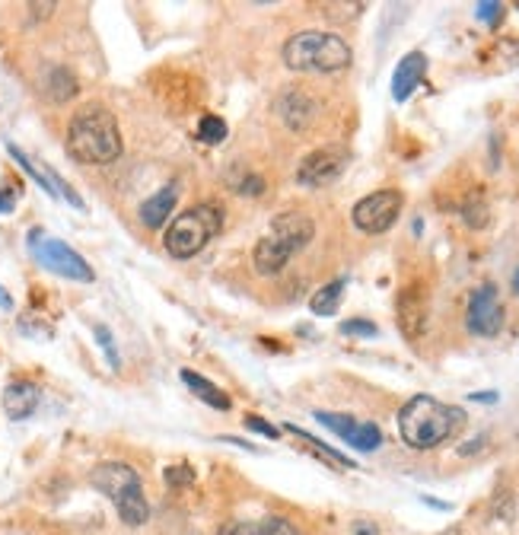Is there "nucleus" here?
Listing matches in <instances>:
<instances>
[{"instance_id": "obj_1", "label": "nucleus", "mask_w": 519, "mask_h": 535, "mask_svg": "<svg viewBox=\"0 0 519 535\" xmlns=\"http://www.w3.org/2000/svg\"><path fill=\"white\" fill-rule=\"evenodd\" d=\"M122 151H124L122 131H118L115 115L105 105L90 102L73 112L71 124H67V153L77 163H90V166L115 163L122 157Z\"/></svg>"}, {"instance_id": "obj_2", "label": "nucleus", "mask_w": 519, "mask_h": 535, "mask_svg": "<svg viewBox=\"0 0 519 535\" xmlns=\"http://www.w3.org/2000/svg\"><path fill=\"white\" fill-rule=\"evenodd\" d=\"M465 412L459 405H446L434 395L408 398L398 412V433L411 450H434L462 431Z\"/></svg>"}, {"instance_id": "obj_3", "label": "nucleus", "mask_w": 519, "mask_h": 535, "mask_svg": "<svg viewBox=\"0 0 519 535\" xmlns=\"http://www.w3.org/2000/svg\"><path fill=\"white\" fill-rule=\"evenodd\" d=\"M280 58L297 73H341L351 67L354 52L341 35L306 29V33H297L284 42Z\"/></svg>"}, {"instance_id": "obj_4", "label": "nucleus", "mask_w": 519, "mask_h": 535, "mask_svg": "<svg viewBox=\"0 0 519 535\" xmlns=\"http://www.w3.org/2000/svg\"><path fill=\"white\" fill-rule=\"evenodd\" d=\"M90 482L96 491H103L118 510L124 526H143L150 516V503L143 497V482L128 462H103L90 472Z\"/></svg>"}, {"instance_id": "obj_5", "label": "nucleus", "mask_w": 519, "mask_h": 535, "mask_svg": "<svg viewBox=\"0 0 519 535\" xmlns=\"http://www.w3.org/2000/svg\"><path fill=\"white\" fill-rule=\"evenodd\" d=\"M223 227V210L217 204H195V208L182 210L176 220L169 223L166 236H162V248L172 258L185 261L195 258Z\"/></svg>"}, {"instance_id": "obj_6", "label": "nucleus", "mask_w": 519, "mask_h": 535, "mask_svg": "<svg viewBox=\"0 0 519 535\" xmlns=\"http://www.w3.org/2000/svg\"><path fill=\"white\" fill-rule=\"evenodd\" d=\"M29 252H33V258L39 261L45 271H52V275H58V277H67V281L93 284V277H96L83 255L73 252L64 239L45 236L42 229H33V233H29Z\"/></svg>"}, {"instance_id": "obj_7", "label": "nucleus", "mask_w": 519, "mask_h": 535, "mask_svg": "<svg viewBox=\"0 0 519 535\" xmlns=\"http://www.w3.org/2000/svg\"><path fill=\"white\" fill-rule=\"evenodd\" d=\"M402 208H405L402 191H398V189H379V191H373V195L360 198V201L354 204L351 220H354V227H357L360 233L379 236V233H386V229L396 227Z\"/></svg>"}, {"instance_id": "obj_8", "label": "nucleus", "mask_w": 519, "mask_h": 535, "mask_svg": "<svg viewBox=\"0 0 519 535\" xmlns=\"http://www.w3.org/2000/svg\"><path fill=\"white\" fill-rule=\"evenodd\" d=\"M348 163H351L348 147H341V144L318 147L309 157H303V163H299V170H297V182L306 185V189H325V185H331L335 179H341Z\"/></svg>"}, {"instance_id": "obj_9", "label": "nucleus", "mask_w": 519, "mask_h": 535, "mask_svg": "<svg viewBox=\"0 0 519 535\" xmlns=\"http://www.w3.org/2000/svg\"><path fill=\"white\" fill-rule=\"evenodd\" d=\"M465 326L472 335L478 338H494L504 328V303L494 284H481L472 297H468V313H465Z\"/></svg>"}, {"instance_id": "obj_10", "label": "nucleus", "mask_w": 519, "mask_h": 535, "mask_svg": "<svg viewBox=\"0 0 519 535\" xmlns=\"http://www.w3.org/2000/svg\"><path fill=\"white\" fill-rule=\"evenodd\" d=\"M268 236H274L280 246H287L293 255H297L299 248H306L312 242V236H316V223H312V217L299 214V210H284V214H278L271 220V233Z\"/></svg>"}, {"instance_id": "obj_11", "label": "nucleus", "mask_w": 519, "mask_h": 535, "mask_svg": "<svg viewBox=\"0 0 519 535\" xmlns=\"http://www.w3.org/2000/svg\"><path fill=\"white\" fill-rule=\"evenodd\" d=\"M278 115L290 131H306L318 115V102L306 90H284L278 96Z\"/></svg>"}, {"instance_id": "obj_12", "label": "nucleus", "mask_w": 519, "mask_h": 535, "mask_svg": "<svg viewBox=\"0 0 519 535\" xmlns=\"http://www.w3.org/2000/svg\"><path fill=\"white\" fill-rule=\"evenodd\" d=\"M398 326H402L405 338H421L427 332V297L421 287H408L398 297Z\"/></svg>"}, {"instance_id": "obj_13", "label": "nucleus", "mask_w": 519, "mask_h": 535, "mask_svg": "<svg viewBox=\"0 0 519 535\" xmlns=\"http://www.w3.org/2000/svg\"><path fill=\"white\" fill-rule=\"evenodd\" d=\"M4 414H7L10 421H26L35 414V408H39L42 402V389L35 383H26V379H16V383H10L7 389H4Z\"/></svg>"}, {"instance_id": "obj_14", "label": "nucleus", "mask_w": 519, "mask_h": 535, "mask_svg": "<svg viewBox=\"0 0 519 535\" xmlns=\"http://www.w3.org/2000/svg\"><path fill=\"white\" fill-rule=\"evenodd\" d=\"M424 73H427V54L424 52H408L398 61L396 73H392V99L396 102H408L411 92L421 86Z\"/></svg>"}, {"instance_id": "obj_15", "label": "nucleus", "mask_w": 519, "mask_h": 535, "mask_svg": "<svg viewBox=\"0 0 519 535\" xmlns=\"http://www.w3.org/2000/svg\"><path fill=\"white\" fill-rule=\"evenodd\" d=\"M217 535H303L284 516H265V520H236L227 522Z\"/></svg>"}, {"instance_id": "obj_16", "label": "nucleus", "mask_w": 519, "mask_h": 535, "mask_svg": "<svg viewBox=\"0 0 519 535\" xmlns=\"http://www.w3.org/2000/svg\"><path fill=\"white\" fill-rule=\"evenodd\" d=\"M176 201H179L176 185H166V189H160L156 195H150L147 201L141 204V223L147 229H160L162 223L169 220V214L176 210Z\"/></svg>"}, {"instance_id": "obj_17", "label": "nucleus", "mask_w": 519, "mask_h": 535, "mask_svg": "<svg viewBox=\"0 0 519 535\" xmlns=\"http://www.w3.org/2000/svg\"><path fill=\"white\" fill-rule=\"evenodd\" d=\"M252 258H255V268H259V275H278L280 268L293 258V252L287 246H280L274 236H261V239L255 242Z\"/></svg>"}, {"instance_id": "obj_18", "label": "nucleus", "mask_w": 519, "mask_h": 535, "mask_svg": "<svg viewBox=\"0 0 519 535\" xmlns=\"http://www.w3.org/2000/svg\"><path fill=\"white\" fill-rule=\"evenodd\" d=\"M182 383L189 385L191 392H195V398H201L204 405H211V408H217V412H230V395L220 389V385H214L208 376H201V373H195V370H182Z\"/></svg>"}, {"instance_id": "obj_19", "label": "nucleus", "mask_w": 519, "mask_h": 535, "mask_svg": "<svg viewBox=\"0 0 519 535\" xmlns=\"http://www.w3.org/2000/svg\"><path fill=\"white\" fill-rule=\"evenodd\" d=\"M45 92L54 102H67V99H73L80 92V83L67 67H52L45 77Z\"/></svg>"}, {"instance_id": "obj_20", "label": "nucleus", "mask_w": 519, "mask_h": 535, "mask_svg": "<svg viewBox=\"0 0 519 535\" xmlns=\"http://www.w3.org/2000/svg\"><path fill=\"white\" fill-rule=\"evenodd\" d=\"M344 287H348V281H344V277H338V281H331V284H325V287H318L316 294H312V300H309V309L316 316H335L338 306H341Z\"/></svg>"}, {"instance_id": "obj_21", "label": "nucleus", "mask_w": 519, "mask_h": 535, "mask_svg": "<svg viewBox=\"0 0 519 535\" xmlns=\"http://www.w3.org/2000/svg\"><path fill=\"white\" fill-rule=\"evenodd\" d=\"M348 443H351L357 452H373V450H379V443H383V431H379L373 421H357V427H354V433L348 437Z\"/></svg>"}, {"instance_id": "obj_22", "label": "nucleus", "mask_w": 519, "mask_h": 535, "mask_svg": "<svg viewBox=\"0 0 519 535\" xmlns=\"http://www.w3.org/2000/svg\"><path fill=\"white\" fill-rule=\"evenodd\" d=\"M462 217H465V223L472 229H485L487 220H491V210H487V201L481 191H472L468 195V201L462 204Z\"/></svg>"}, {"instance_id": "obj_23", "label": "nucleus", "mask_w": 519, "mask_h": 535, "mask_svg": "<svg viewBox=\"0 0 519 535\" xmlns=\"http://www.w3.org/2000/svg\"><path fill=\"white\" fill-rule=\"evenodd\" d=\"M223 138H227V122L217 115H204L201 122H198V141L208 147H217L223 144Z\"/></svg>"}, {"instance_id": "obj_24", "label": "nucleus", "mask_w": 519, "mask_h": 535, "mask_svg": "<svg viewBox=\"0 0 519 535\" xmlns=\"http://www.w3.org/2000/svg\"><path fill=\"white\" fill-rule=\"evenodd\" d=\"M316 421L328 427L331 433H338L344 443H348V437H351L354 427H357V421H354L351 414H335V412H316Z\"/></svg>"}, {"instance_id": "obj_25", "label": "nucleus", "mask_w": 519, "mask_h": 535, "mask_svg": "<svg viewBox=\"0 0 519 535\" xmlns=\"http://www.w3.org/2000/svg\"><path fill=\"white\" fill-rule=\"evenodd\" d=\"M93 335H96L99 347H103V354H105V360H109L112 370H122V357H118V351H115V338H112L109 328H105V326H96V328H93Z\"/></svg>"}, {"instance_id": "obj_26", "label": "nucleus", "mask_w": 519, "mask_h": 535, "mask_svg": "<svg viewBox=\"0 0 519 535\" xmlns=\"http://www.w3.org/2000/svg\"><path fill=\"white\" fill-rule=\"evenodd\" d=\"M475 14H478V20L485 23V26L497 29L500 23H504L506 7H504V4H494V0H485V4H478V7H475Z\"/></svg>"}, {"instance_id": "obj_27", "label": "nucleus", "mask_w": 519, "mask_h": 535, "mask_svg": "<svg viewBox=\"0 0 519 535\" xmlns=\"http://www.w3.org/2000/svg\"><path fill=\"white\" fill-rule=\"evenodd\" d=\"M341 332L351 335V338H377L379 328L373 326L370 319H348V322H341Z\"/></svg>"}, {"instance_id": "obj_28", "label": "nucleus", "mask_w": 519, "mask_h": 535, "mask_svg": "<svg viewBox=\"0 0 519 535\" xmlns=\"http://www.w3.org/2000/svg\"><path fill=\"white\" fill-rule=\"evenodd\" d=\"M233 191L236 195H242V198H259V195H265V179L255 176V172H246L242 182L233 185Z\"/></svg>"}, {"instance_id": "obj_29", "label": "nucleus", "mask_w": 519, "mask_h": 535, "mask_svg": "<svg viewBox=\"0 0 519 535\" xmlns=\"http://www.w3.org/2000/svg\"><path fill=\"white\" fill-rule=\"evenodd\" d=\"M195 482V469H189V465H172V469H166V484L169 488H185V484Z\"/></svg>"}, {"instance_id": "obj_30", "label": "nucleus", "mask_w": 519, "mask_h": 535, "mask_svg": "<svg viewBox=\"0 0 519 535\" xmlns=\"http://www.w3.org/2000/svg\"><path fill=\"white\" fill-rule=\"evenodd\" d=\"M20 201V185H4L0 189V214H10Z\"/></svg>"}, {"instance_id": "obj_31", "label": "nucleus", "mask_w": 519, "mask_h": 535, "mask_svg": "<svg viewBox=\"0 0 519 535\" xmlns=\"http://www.w3.org/2000/svg\"><path fill=\"white\" fill-rule=\"evenodd\" d=\"M246 427H252L255 433H265V437H271V440H278V437H280L278 427H271V424H268V421H261L259 414H246Z\"/></svg>"}, {"instance_id": "obj_32", "label": "nucleus", "mask_w": 519, "mask_h": 535, "mask_svg": "<svg viewBox=\"0 0 519 535\" xmlns=\"http://www.w3.org/2000/svg\"><path fill=\"white\" fill-rule=\"evenodd\" d=\"M351 535H379V529L373 526V522H367V520H360V522H354V529H351Z\"/></svg>"}, {"instance_id": "obj_33", "label": "nucleus", "mask_w": 519, "mask_h": 535, "mask_svg": "<svg viewBox=\"0 0 519 535\" xmlns=\"http://www.w3.org/2000/svg\"><path fill=\"white\" fill-rule=\"evenodd\" d=\"M468 398H475V402H487V405H494V402H497V392H475V395H468Z\"/></svg>"}, {"instance_id": "obj_34", "label": "nucleus", "mask_w": 519, "mask_h": 535, "mask_svg": "<svg viewBox=\"0 0 519 535\" xmlns=\"http://www.w3.org/2000/svg\"><path fill=\"white\" fill-rule=\"evenodd\" d=\"M0 306L4 309H14V300H10V294L4 287H0Z\"/></svg>"}, {"instance_id": "obj_35", "label": "nucleus", "mask_w": 519, "mask_h": 535, "mask_svg": "<svg viewBox=\"0 0 519 535\" xmlns=\"http://www.w3.org/2000/svg\"><path fill=\"white\" fill-rule=\"evenodd\" d=\"M513 287H516V294H519V268H516V275H513Z\"/></svg>"}]
</instances>
